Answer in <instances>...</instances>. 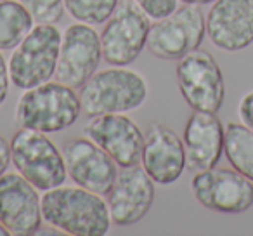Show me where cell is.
Instances as JSON below:
<instances>
[{"instance_id": "cell-1", "label": "cell", "mask_w": 253, "mask_h": 236, "mask_svg": "<svg viewBox=\"0 0 253 236\" xmlns=\"http://www.w3.org/2000/svg\"><path fill=\"white\" fill-rule=\"evenodd\" d=\"M43 222L71 236H104L111 229L108 201L82 186H57L42 194Z\"/></svg>"}, {"instance_id": "cell-2", "label": "cell", "mask_w": 253, "mask_h": 236, "mask_svg": "<svg viewBox=\"0 0 253 236\" xmlns=\"http://www.w3.org/2000/svg\"><path fill=\"white\" fill-rule=\"evenodd\" d=\"M80 113V94L70 85L49 80L23 91L16 104L14 122L19 129L56 134L71 127Z\"/></svg>"}, {"instance_id": "cell-3", "label": "cell", "mask_w": 253, "mask_h": 236, "mask_svg": "<svg viewBox=\"0 0 253 236\" xmlns=\"http://www.w3.org/2000/svg\"><path fill=\"white\" fill-rule=\"evenodd\" d=\"M148 92V82L139 71L111 66L95 71L80 87L82 111L87 116L135 111L146 102Z\"/></svg>"}, {"instance_id": "cell-4", "label": "cell", "mask_w": 253, "mask_h": 236, "mask_svg": "<svg viewBox=\"0 0 253 236\" xmlns=\"http://www.w3.org/2000/svg\"><path fill=\"white\" fill-rule=\"evenodd\" d=\"M63 32L56 25L37 23L32 32L12 49L9 75L18 89H32L56 77Z\"/></svg>"}, {"instance_id": "cell-5", "label": "cell", "mask_w": 253, "mask_h": 236, "mask_svg": "<svg viewBox=\"0 0 253 236\" xmlns=\"http://www.w3.org/2000/svg\"><path fill=\"white\" fill-rule=\"evenodd\" d=\"M11 162L16 172L33 184L39 191L63 186L68 179L63 151L47 134L19 129L11 139Z\"/></svg>"}, {"instance_id": "cell-6", "label": "cell", "mask_w": 253, "mask_h": 236, "mask_svg": "<svg viewBox=\"0 0 253 236\" xmlns=\"http://www.w3.org/2000/svg\"><path fill=\"white\" fill-rule=\"evenodd\" d=\"M184 101L194 111L217 113L225 99V82L215 57L205 49H194L180 57L175 68Z\"/></svg>"}, {"instance_id": "cell-7", "label": "cell", "mask_w": 253, "mask_h": 236, "mask_svg": "<svg viewBox=\"0 0 253 236\" xmlns=\"http://www.w3.org/2000/svg\"><path fill=\"white\" fill-rule=\"evenodd\" d=\"M151 19L132 2L125 0L118 4L104 28L99 33L102 47V59L109 66L132 64L148 44Z\"/></svg>"}, {"instance_id": "cell-8", "label": "cell", "mask_w": 253, "mask_h": 236, "mask_svg": "<svg viewBox=\"0 0 253 236\" xmlns=\"http://www.w3.org/2000/svg\"><path fill=\"white\" fill-rule=\"evenodd\" d=\"M207 35L205 14L200 5L186 4L170 16L156 19L149 28L146 49L155 57L179 61L187 52L198 49Z\"/></svg>"}, {"instance_id": "cell-9", "label": "cell", "mask_w": 253, "mask_h": 236, "mask_svg": "<svg viewBox=\"0 0 253 236\" xmlns=\"http://www.w3.org/2000/svg\"><path fill=\"white\" fill-rule=\"evenodd\" d=\"M191 191L198 203L218 214H245L253 207V183L232 167L215 165L196 172Z\"/></svg>"}, {"instance_id": "cell-10", "label": "cell", "mask_w": 253, "mask_h": 236, "mask_svg": "<svg viewBox=\"0 0 253 236\" xmlns=\"http://www.w3.org/2000/svg\"><path fill=\"white\" fill-rule=\"evenodd\" d=\"M102 59L101 37L87 23H73L63 32L56 80L80 89L97 71Z\"/></svg>"}, {"instance_id": "cell-11", "label": "cell", "mask_w": 253, "mask_h": 236, "mask_svg": "<svg viewBox=\"0 0 253 236\" xmlns=\"http://www.w3.org/2000/svg\"><path fill=\"white\" fill-rule=\"evenodd\" d=\"M84 134L101 146L118 167L139 165L144 134L141 127L125 113H104L88 116Z\"/></svg>"}, {"instance_id": "cell-12", "label": "cell", "mask_w": 253, "mask_h": 236, "mask_svg": "<svg viewBox=\"0 0 253 236\" xmlns=\"http://www.w3.org/2000/svg\"><path fill=\"white\" fill-rule=\"evenodd\" d=\"M0 222L11 235H37L43 224L42 196L19 172L0 176Z\"/></svg>"}, {"instance_id": "cell-13", "label": "cell", "mask_w": 253, "mask_h": 236, "mask_svg": "<svg viewBox=\"0 0 253 236\" xmlns=\"http://www.w3.org/2000/svg\"><path fill=\"white\" fill-rule=\"evenodd\" d=\"M111 222L116 226H134L149 214L155 201V181L142 165L122 167L111 189L106 194Z\"/></svg>"}, {"instance_id": "cell-14", "label": "cell", "mask_w": 253, "mask_h": 236, "mask_svg": "<svg viewBox=\"0 0 253 236\" xmlns=\"http://www.w3.org/2000/svg\"><path fill=\"white\" fill-rule=\"evenodd\" d=\"M63 156L66 162L68 177L77 186L90 189L106 196L111 189L116 176L118 163L92 139L73 138L64 142Z\"/></svg>"}, {"instance_id": "cell-15", "label": "cell", "mask_w": 253, "mask_h": 236, "mask_svg": "<svg viewBox=\"0 0 253 236\" xmlns=\"http://www.w3.org/2000/svg\"><path fill=\"white\" fill-rule=\"evenodd\" d=\"M207 37L217 49L239 52L253 44V0H215L205 16Z\"/></svg>"}, {"instance_id": "cell-16", "label": "cell", "mask_w": 253, "mask_h": 236, "mask_svg": "<svg viewBox=\"0 0 253 236\" xmlns=\"http://www.w3.org/2000/svg\"><path fill=\"white\" fill-rule=\"evenodd\" d=\"M141 165L160 186H172L186 170V148L175 131L165 124L149 125L144 134Z\"/></svg>"}, {"instance_id": "cell-17", "label": "cell", "mask_w": 253, "mask_h": 236, "mask_svg": "<svg viewBox=\"0 0 253 236\" xmlns=\"http://www.w3.org/2000/svg\"><path fill=\"white\" fill-rule=\"evenodd\" d=\"M224 138L225 127L217 113L193 109L182 136L187 169L200 172L217 165L224 153Z\"/></svg>"}, {"instance_id": "cell-18", "label": "cell", "mask_w": 253, "mask_h": 236, "mask_svg": "<svg viewBox=\"0 0 253 236\" xmlns=\"http://www.w3.org/2000/svg\"><path fill=\"white\" fill-rule=\"evenodd\" d=\"M224 155L234 170L253 183V129L243 122H229L225 127Z\"/></svg>"}, {"instance_id": "cell-19", "label": "cell", "mask_w": 253, "mask_h": 236, "mask_svg": "<svg viewBox=\"0 0 253 236\" xmlns=\"http://www.w3.org/2000/svg\"><path fill=\"white\" fill-rule=\"evenodd\" d=\"M35 19L19 0H0V50H11L32 32Z\"/></svg>"}, {"instance_id": "cell-20", "label": "cell", "mask_w": 253, "mask_h": 236, "mask_svg": "<svg viewBox=\"0 0 253 236\" xmlns=\"http://www.w3.org/2000/svg\"><path fill=\"white\" fill-rule=\"evenodd\" d=\"M120 0H64V9L78 23L104 25L118 7Z\"/></svg>"}, {"instance_id": "cell-21", "label": "cell", "mask_w": 253, "mask_h": 236, "mask_svg": "<svg viewBox=\"0 0 253 236\" xmlns=\"http://www.w3.org/2000/svg\"><path fill=\"white\" fill-rule=\"evenodd\" d=\"M30 11L35 23L56 25L64 14V0H19Z\"/></svg>"}, {"instance_id": "cell-22", "label": "cell", "mask_w": 253, "mask_h": 236, "mask_svg": "<svg viewBox=\"0 0 253 236\" xmlns=\"http://www.w3.org/2000/svg\"><path fill=\"white\" fill-rule=\"evenodd\" d=\"M149 19H163L177 9L179 0H132Z\"/></svg>"}, {"instance_id": "cell-23", "label": "cell", "mask_w": 253, "mask_h": 236, "mask_svg": "<svg viewBox=\"0 0 253 236\" xmlns=\"http://www.w3.org/2000/svg\"><path fill=\"white\" fill-rule=\"evenodd\" d=\"M238 113L243 124L253 129V91L246 92L241 97L239 106H238Z\"/></svg>"}, {"instance_id": "cell-24", "label": "cell", "mask_w": 253, "mask_h": 236, "mask_svg": "<svg viewBox=\"0 0 253 236\" xmlns=\"http://www.w3.org/2000/svg\"><path fill=\"white\" fill-rule=\"evenodd\" d=\"M9 85H11V75H9V61L0 52V106L4 104L9 94Z\"/></svg>"}, {"instance_id": "cell-25", "label": "cell", "mask_w": 253, "mask_h": 236, "mask_svg": "<svg viewBox=\"0 0 253 236\" xmlns=\"http://www.w3.org/2000/svg\"><path fill=\"white\" fill-rule=\"evenodd\" d=\"M11 163V141L0 134V176H4Z\"/></svg>"}, {"instance_id": "cell-26", "label": "cell", "mask_w": 253, "mask_h": 236, "mask_svg": "<svg viewBox=\"0 0 253 236\" xmlns=\"http://www.w3.org/2000/svg\"><path fill=\"white\" fill-rule=\"evenodd\" d=\"M184 4H194V5H205V4H213L215 0H180Z\"/></svg>"}, {"instance_id": "cell-27", "label": "cell", "mask_w": 253, "mask_h": 236, "mask_svg": "<svg viewBox=\"0 0 253 236\" xmlns=\"http://www.w3.org/2000/svg\"><path fill=\"white\" fill-rule=\"evenodd\" d=\"M0 236H11V233H9V229L5 228L2 222H0Z\"/></svg>"}]
</instances>
